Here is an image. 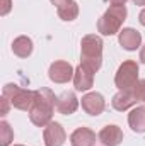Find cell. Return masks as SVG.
<instances>
[{
    "mask_svg": "<svg viewBox=\"0 0 145 146\" xmlns=\"http://www.w3.org/2000/svg\"><path fill=\"white\" fill-rule=\"evenodd\" d=\"M56 99L58 97H55V94L46 87H41L39 90H36V100H34L31 110L28 112L29 119L34 126L44 127L51 122L53 112L56 107Z\"/></svg>",
    "mask_w": 145,
    "mask_h": 146,
    "instance_id": "1",
    "label": "cell"
},
{
    "mask_svg": "<svg viewBox=\"0 0 145 146\" xmlns=\"http://www.w3.org/2000/svg\"><path fill=\"white\" fill-rule=\"evenodd\" d=\"M103 39L97 34H85L80 41V65L91 72H99L103 65Z\"/></svg>",
    "mask_w": 145,
    "mask_h": 146,
    "instance_id": "2",
    "label": "cell"
},
{
    "mask_svg": "<svg viewBox=\"0 0 145 146\" xmlns=\"http://www.w3.org/2000/svg\"><path fill=\"white\" fill-rule=\"evenodd\" d=\"M125 19H126V7L125 5H111L97 21V31L103 36L119 34Z\"/></svg>",
    "mask_w": 145,
    "mask_h": 146,
    "instance_id": "3",
    "label": "cell"
},
{
    "mask_svg": "<svg viewBox=\"0 0 145 146\" xmlns=\"http://www.w3.org/2000/svg\"><path fill=\"white\" fill-rule=\"evenodd\" d=\"M2 95L5 99H9V102L12 104V107L19 110H26L29 112L34 100H36V90H29V88H22L15 83H7L2 90Z\"/></svg>",
    "mask_w": 145,
    "mask_h": 146,
    "instance_id": "4",
    "label": "cell"
},
{
    "mask_svg": "<svg viewBox=\"0 0 145 146\" xmlns=\"http://www.w3.org/2000/svg\"><path fill=\"white\" fill-rule=\"evenodd\" d=\"M138 82V63L133 60H126L119 65L114 75V85L119 90H132Z\"/></svg>",
    "mask_w": 145,
    "mask_h": 146,
    "instance_id": "5",
    "label": "cell"
},
{
    "mask_svg": "<svg viewBox=\"0 0 145 146\" xmlns=\"http://www.w3.org/2000/svg\"><path fill=\"white\" fill-rule=\"evenodd\" d=\"M73 75H75L73 66L68 61H62V60L51 63V66L48 70L50 80L55 82V83H67V82H70L73 78Z\"/></svg>",
    "mask_w": 145,
    "mask_h": 146,
    "instance_id": "6",
    "label": "cell"
},
{
    "mask_svg": "<svg viewBox=\"0 0 145 146\" xmlns=\"http://www.w3.org/2000/svg\"><path fill=\"white\" fill-rule=\"evenodd\" d=\"M43 139L46 146H63V143L67 141V133L60 122L51 121L48 126H44Z\"/></svg>",
    "mask_w": 145,
    "mask_h": 146,
    "instance_id": "7",
    "label": "cell"
},
{
    "mask_svg": "<svg viewBox=\"0 0 145 146\" xmlns=\"http://www.w3.org/2000/svg\"><path fill=\"white\" fill-rule=\"evenodd\" d=\"M82 109L89 115H101L106 109V100L99 92H89L82 97Z\"/></svg>",
    "mask_w": 145,
    "mask_h": 146,
    "instance_id": "8",
    "label": "cell"
},
{
    "mask_svg": "<svg viewBox=\"0 0 145 146\" xmlns=\"http://www.w3.org/2000/svg\"><path fill=\"white\" fill-rule=\"evenodd\" d=\"M118 41L123 49L126 51H137L142 46V34L133 27H123L118 34Z\"/></svg>",
    "mask_w": 145,
    "mask_h": 146,
    "instance_id": "9",
    "label": "cell"
},
{
    "mask_svg": "<svg viewBox=\"0 0 145 146\" xmlns=\"http://www.w3.org/2000/svg\"><path fill=\"white\" fill-rule=\"evenodd\" d=\"M94 85V72H91L87 66L79 65L75 68V75H73V87L77 92H87L91 90Z\"/></svg>",
    "mask_w": 145,
    "mask_h": 146,
    "instance_id": "10",
    "label": "cell"
},
{
    "mask_svg": "<svg viewBox=\"0 0 145 146\" xmlns=\"http://www.w3.org/2000/svg\"><path fill=\"white\" fill-rule=\"evenodd\" d=\"M97 139L103 146H119L123 141V131L116 124H108L99 131Z\"/></svg>",
    "mask_w": 145,
    "mask_h": 146,
    "instance_id": "11",
    "label": "cell"
},
{
    "mask_svg": "<svg viewBox=\"0 0 145 146\" xmlns=\"http://www.w3.org/2000/svg\"><path fill=\"white\" fill-rule=\"evenodd\" d=\"M72 146H94L96 145V133L89 127H77L70 134Z\"/></svg>",
    "mask_w": 145,
    "mask_h": 146,
    "instance_id": "12",
    "label": "cell"
},
{
    "mask_svg": "<svg viewBox=\"0 0 145 146\" xmlns=\"http://www.w3.org/2000/svg\"><path fill=\"white\" fill-rule=\"evenodd\" d=\"M79 107V99L73 92H63L58 99H56V110L63 115H70L73 114Z\"/></svg>",
    "mask_w": 145,
    "mask_h": 146,
    "instance_id": "13",
    "label": "cell"
},
{
    "mask_svg": "<svg viewBox=\"0 0 145 146\" xmlns=\"http://www.w3.org/2000/svg\"><path fill=\"white\" fill-rule=\"evenodd\" d=\"M135 104H138V102H137V99H135V95H133V90H119V92L113 97V100H111L113 109L119 110V112L128 110L130 107H133Z\"/></svg>",
    "mask_w": 145,
    "mask_h": 146,
    "instance_id": "14",
    "label": "cell"
},
{
    "mask_svg": "<svg viewBox=\"0 0 145 146\" xmlns=\"http://www.w3.org/2000/svg\"><path fill=\"white\" fill-rule=\"evenodd\" d=\"M33 49H34L33 39L28 37V36L15 37L14 42H12V51H14V54L19 56V58H28V56H31Z\"/></svg>",
    "mask_w": 145,
    "mask_h": 146,
    "instance_id": "15",
    "label": "cell"
},
{
    "mask_svg": "<svg viewBox=\"0 0 145 146\" xmlns=\"http://www.w3.org/2000/svg\"><path fill=\"white\" fill-rule=\"evenodd\" d=\"M128 124H130L132 131L144 134L145 133V106L135 107L128 114Z\"/></svg>",
    "mask_w": 145,
    "mask_h": 146,
    "instance_id": "16",
    "label": "cell"
},
{
    "mask_svg": "<svg viewBox=\"0 0 145 146\" xmlns=\"http://www.w3.org/2000/svg\"><path fill=\"white\" fill-rule=\"evenodd\" d=\"M56 14H58V17H60L62 21L72 22V21H75V19L79 17V3H77L75 0H70V2L60 5V7L56 9Z\"/></svg>",
    "mask_w": 145,
    "mask_h": 146,
    "instance_id": "17",
    "label": "cell"
},
{
    "mask_svg": "<svg viewBox=\"0 0 145 146\" xmlns=\"http://www.w3.org/2000/svg\"><path fill=\"white\" fill-rule=\"evenodd\" d=\"M14 141V131L7 121L0 122V146H9Z\"/></svg>",
    "mask_w": 145,
    "mask_h": 146,
    "instance_id": "18",
    "label": "cell"
},
{
    "mask_svg": "<svg viewBox=\"0 0 145 146\" xmlns=\"http://www.w3.org/2000/svg\"><path fill=\"white\" fill-rule=\"evenodd\" d=\"M137 102H145V80H138L137 85L132 88Z\"/></svg>",
    "mask_w": 145,
    "mask_h": 146,
    "instance_id": "19",
    "label": "cell"
},
{
    "mask_svg": "<svg viewBox=\"0 0 145 146\" xmlns=\"http://www.w3.org/2000/svg\"><path fill=\"white\" fill-rule=\"evenodd\" d=\"M10 106H12V104L9 102V99H5V97L2 95V112H0V115H2V117H5V115L9 114V109H10Z\"/></svg>",
    "mask_w": 145,
    "mask_h": 146,
    "instance_id": "20",
    "label": "cell"
},
{
    "mask_svg": "<svg viewBox=\"0 0 145 146\" xmlns=\"http://www.w3.org/2000/svg\"><path fill=\"white\" fill-rule=\"evenodd\" d=\"M10 7H12V2L10 0H2V10H0V14L2 15H7L10 12Z\"/></svg>",
    "mask_w": 145,
    "mask_h": 146,
    "instance_id": "21",
    "label": "cell"
},
{
    "mask_svg": "<svg viewBox=\"0 0 145 146\" xmlns=\"http://www.w3.org/2000/svg\"><path fill=\"white\" fill-rule=\"evenodd\" d=\"M67 2H70V0H51V3H53V5H56V9H58L60 5H63V3H67Z\"/></svg>",
    "mask_w": 145,
    "mask_h": 146,
    "instance_id": "22",
    "label": "cell"
},
{
    "mask_svg": "<svg viewBox=\"0 0 145 146\" xmlns=\"http://www.w3.org/2000/svg\"><path fill=\"white\" fill-rule=\"evenodd\" d=\"M138 21H140V24L145 27V9L140 12V15H138Z\"/></svg>",
    "mask_w": 145,
    "mask_h": 146,
    "instance_id": "23",
    "label": "cell"
},
{
    "mask_svg": "<svg viewBox=\"0 0 145 146\" xmlns=\"http://www.w3.org/2000/svg\"><path fill=\"white\" fill-rule=\"evenodd\" d=\"M109 3H111V5H125L126 0H109Z\"/></svg>",
    "mask_w": 145,
    "mask_h": 146,
    "instance_id": "24",
    "label": "cell"
},
{
    "mask_svg": "<svg viewBox=\"0 0 145 146\" xmlns=\"http://www.w3.org/2000/svg\"><path fill=\"white\" fill-rule=\"evenodd\" d=\"M140 61L145 65V46H142V48H140Z\"/></svg>",
    "mask_w": 145,
    "mask_h": 146,
    "instance_id": "25",
    "label": "cell"
},
{
    "mask_svg": "<svg viewBox=\"0 0 145 146\" xmlns=\"http://www.w3.org/2000/svg\"><path fill=\"white\" fill-rule=\"evenodd\" d=\"M133 3L138 7H145V0H133Z\"/></svg>",
    "mask_w": 145,
    "mask_h": 146,
    "instance_id": "26",
    "label": "cell"
},
{
    "mask_svg": "<svg viewBox=\"0 0 145 146\" xmlns=\"http://www.w3.org/2000/svg\"><path fill=\"white\" fill-rule=\"evenodd\" d=\"M14 146H24V145H14Z\"/></svg>",
    "mask_w": 145,
    "mask_h": 146,
    "instance_id": "27",
    "label": "cell"
}]
</instances>
